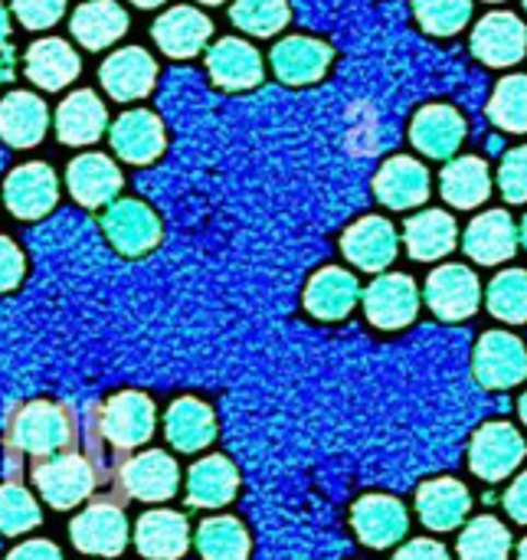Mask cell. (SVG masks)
Masks as SVG:
<instances>
[{"label": "cell", "instance_id": "1", "mask_svg": "<svg viewBox=\"0 0 527 560\" xmlns=\"http://www.w3.org/2000/svg\"><path fill=\"white\" fill-rule=\"evenodd\" d=\"M95 430L98 404L79 407L62 400H26L10 410L3 436L23 459H30V466H39L69 450H79L85 440L95 436Z\"/></svg>", "mask_w": 527, "mask_h": 560}, {"label": "cell", "instance_id": "2", "mask_svg": "<svg viewBox=\"0 0 527 560\" xmlns=\"http://www.w3.org/2000/svg\"><path fill=\"white\" fill-rule=\"evenodd\" d=\"M98 433L118 456H131L154 433V404L138 390H121L98 404Z\"/></svg>", "mask_w": 527, "mask_h": 560}, {"label": "cell", "instance_id": "3", "mask_svg": "<svg viewBox=\"0 0 527 560\" xmlns=\"http://www.w3.org/2000/svg\"><path fill=\"white\" fill-rule=\"evenodd\" d=\"M72 545L82 555L95 558H118L128 545V518L118 499H95L82 515L69 525Z\"/></svg>", "mask_w": 527, "mask_h": 560}, {"label": "cell", "instance_id": "4", "mask_svg": "<svg viewBox=\"0 0 527 560\" xmlns=\"http://www.w3.org/2000/svg\"><path fill=\"white\" fill-rule=\"evenodd\" d=\"M476 381L489 390H508L527 377V351L522 338L512 331H489L482 335L476 358H472Z\"/></svg>", "mask_w": 527, "mask_h": 560}, {"label": "cell", "instance_id": "5", "mask_svg": "<svg viewBox=\"0 0 527 560\" xmlns=\"http://www.w3.org/2000/svg\"><path fill=\"white\" fill-rule=\"evenodd\" d=\"M527 446L522 433L512 423H485L476 436H472V450H469V466L479 479L485 482H502L508 479L522 459H525Z\"/></svg>", "mask_w": 527, "mask_h": 560}, {"label": "cell", "instance_id": "6", "mask_svg": "<svg viewBox=\"0 0 527 560\" xmlns=\"http://www.w3.org/2000/svg\"><path fill=\"white\" fill-rule=\"evenodd\" d=\"M177 482H180V469H177L174 456H167L161 450L128 456L118 472L121 499H138V502H167V499H174Z\"/></svg>", "mask_w": 527, "mask_h": 560}, {"label": "cell", "instance_id": "7", "mask_svg": "<svg viewBox=\"0 0 527 560\" xmlns=\"http://www.w3.org/2000/svg\"><path fill=\"white\" fill-rule=\"evenodd\" d=\"M364 312L371 318V325L394 331V328H407L417 312H420V289L410 276L403 272H387L380 279H374L364 292Z\"/></svg>", "mask_w": 527, "mask_h": 560}, {"label": "cell", "instance_id": "8", "mask_svg": "<svg viewBox=\"0 0 527 560\" xmlns=\"http://www.w3.org/2000/svg\"><path fill=\"white\" fill-rule=\"evenodd\" d=\"M479 302H482V289L469 266L449 262V266H440L426 279V305L443 322H462V318L476 315Z\"/></svg>", "mask_w": 527, "mask_h": 560}, {"label": "cell", "instance_id": "9", "mask_svg": "<svg viewBox=\"0 0 527 560\" xmlns=\"http://www.w3.org/2000/svg\"><path fill=\"white\" fill-rule=\"evenodd\" d=\"M59 197V184L49 164L30 161L20 164L16 171H10L7 184H3V203L13 217L20 220H39L56 207Z\"/></svg>", "mask_w": 527, "mask_h": 560}, {"label": "cell", "instance_id": "10", "mask_svg": "<svg viewBox=\"0 0 527 560\" xmlns=\"http://www.w3.org/2000/svg\"><path fill=\"white\" fill-rule=\"evenodd\" d=\"M112 246L125 256H144L161 243V220L141 200H118L102 220Z\"/></svg>", "mask_w": 527, "mask_h": 560}, {"label": "cell", "instance_id": "11", "mask_svg": "<svg viewBox=\"0 0 527 560\" xmlns=\"http://www.w3.org/2000/svg\"><path fill=\"white\" fill-rule=\"evenodd\" d=\"M351 525H354L358 538L367 548H394L407 535L410 518H407V509L397 499H390V495H364L351 512Z\"/></svg>", "mask_w": 527, "mask_h": 560}, {"label": "cell", "instance_id": "12", "mask_svg": "<svg viewBox=\"0 0 527 560\" xmlns=\"http://www.w3.org/2000/svg\"><path fill=\"white\" fill-rule=\"evenodd\" d=\"M190 525L180 512L154 509L144 512L134 525V548L148 560H177L187 555Z\"/></svg>", "mask_w": 527, "mask_h": 560}, {"label": "cell", "instance_id": "13", "mask_svg": "<svg viewBox=\"0 0 527 560\" xmlns=\"http://www.w3.org/2000/svg\"><path fill=\"white\" fill-rule=\"evenodd\" d=\"M341 249L358 269L380 272L397 259V230L384 217H364L344 233Z\"/></svg>", "mask_w": 527, "mask_h": 560}, {"label": "cell", "instance_id": "14", "mask_svg": "<svg viewBox=\"0 0 527 560\" xmlns=\"http://www.w3.org/2000/svg\"><path fill=\"white\" fill-rule=\"evenodd\" d=\"M154 79H157V66L154 59L138 49V46H128V49H118L112 52L105 62H102V85L112 98L118 102H134V98H144L151 89H154Z\"/></svg>", "mask_w": 527, "mask_h": 560}, {"label": "cell", "instance_id": "15", "mask_svg": "<svg viewBox=\"0 0 527 560\" xmlns=\"http://www.w3.org/2000/svg\"><path fill=\"white\" fill-rule=\"evenodd\" d=\"M472 49L489 66H512L527 52V26L515 13H489L472 33Z\"/></svg>", "mask_w": 527, "mask_h": 560}, {"label": "cell", "instance_id": "16", "mask_svg": "<svg viewBox=\"0 0 527 560\" xmlns=\"http://www.w3.org/2000/svg\"><path fill=\"white\" fill-rule=\"evenodd\" d=\"M361 299V285L351 272L328 266L318 276H312V282L305 285V308L321 318V322H341L354 312Z\"/></svg>", "mask_w": 527, "mask_h": 560}, {"label": "cell", "instance_id": "17", "mask_svg": "<svg viewBox=\"0 0 527 560\" xmlns=\"http://www.w3.org/2000/svg\"><path fill=\"white\" fill-rule=\"evenodd\" d=\"M164 433L177 453H200L216 436V417L213 410L197 397H180L167 407Z\"/></svg>", "mask_w": 527, "mask_h": 560}, {"label": "cell", "instance_id": "18", "mask_svg": "<svg viewBox=\"0 0 527 560\" xmlns=\"http://www.w3.org/2000/svg\"><path fill=\"white\" fill-rule=\"evenodd\" d=\"M239 492V472L226 456H207L187 472V505L190 509H223Z\"/></svg>", "mask_w": 527, "mask_h": 560}, {"label": "cell", "instance_id": "19", "mask_svg": "<svg viewBox=\"0 0 527 560\" xmlns=\"http://www.w3.org/2000/svg\"><path fill=\"white\" fill-rule=\"evenodd\" d=\"M469 509H472L469 489L456 479H433L417 492V512L430 532L459 528L466 522Z\"/></svg>", "mask_w": 527, "mask_h": 560}, {"label": "cell", "instance_id": "20", "mask_svg": "<svg viewBox=\"0 0 527 560\" xmlns=\"http://www.w3.org/2000/svg\"><path fill=\"white\" fill-rule=\"evenodd\" d=\"M112 148L115 154H121L128 164H151L161 151H164V128L161 118L134 108L125 112L115 125H112Z\"/></svg>", "mask_w": 527, "mask_h": 560}, {"label": "cell", "instance_id": "21", "mask_svg": "<svg viewBox=\"0 0 527 560\" xmlns=\"http://www.w3.org/2000/svg\"><path fill=\"white\" fill-rule=\"evenodd\" d=\"M515 249H518V230L505 210H489L476 217L466 230V253L482 266H499L512 259Z\"/></svg>", "mask_w": 527, "mask_h": 560}, {"label": "cell", "instance_id": "22", "mask_svg": "<svg viewBox=\"0 0 527 560\" xmlns=\"http://www.w3.org/2000/svg\"><path fill=\"white\" fill-rule=\"evenodd\" d=\"M272 66L282 82L308 85L325 75L331 66V46L312 36H289L272 49Z\"/></svg>", "mask_w": 527, "mask_h": 560}, {"label": "cell", "instance_id": "23", "mask_svg": "<svg viewBox=\"0 0 527 560\" xmlns=\"http://www.w3.org/2000/svg\"><path fill=\"white\" fill-rule=\"evenodd\" d=\"M374 190L380 197V203L394 207V210H407V207H420L430 197V174L420 161L413 158H390L374 180Z\"/></svg>", "mask_w": 527, "mask_h": 560}, {"label": "cell", "instance_id": "24", "mask_svg": "<svg viewBox=\"0 0 527 560\" xmlns=\"http://www.w3.org/2000/svg\"><path fill=\"white\" fill-rule=\"evenodd\" d=\"M49 112L33 92H10L0 102V138L10 148H33L43 141Z\"/></svg>", "mask_w": 527, "mask_h": 560}, {"label": "cell", "instance_id": "25", "mask_svg": "<svg viewBox=\"0 0 527 560\" xmlns=\"http://www.w3.org/2000/svg\"><path fill=\"white\" fill-rule=\"evenodd\" d=\"M105 128H108V112L98 102V95L89 89L72 92L56 112V135L62 144H92L105 135Z\"/></svg>", "mask_w": 527, "mask_h": 560}, {"label": "cell", "instance_id": "26", "mask_svg": "<svg viewBox=\"0 0 527 560\" xmlns=\"http://www.w3.org/2000/svg\"><path fill=\"white\" fill-rule=\"evenodd\" d=\"M69 190L82 207H102L121 190V171L105 154H82L66 171Z\"/></svg>", "mask_w": 527, "mask_h": 560}, {"label": "cell", "instance_id": "27", "mask_svg": "<svg viewBox=\"0 0 527 560\" xmlns=\"http://www.w3.org/2000/svg\"><path fill=\"white\" fill-rule=\"evenodd\" d=\"M207 69H210L213 82L223 89H253L262 79L259 52L246 39H236V36H226L210 49Z\"/></svg>", "mask_w": 527, "mask_h": 560}, {"label": "cell", "instance_id": "28", "mask_svg": "<svg viewBox=\"0 0 527 560\" xmlns=\"http://www.w3.org/2000/svg\"><path fill=\"white\" fill-rule=\"evenodd\" d=\"M413 144L430 158H449L466 138V121L453 105H430L413 118Z\"/></svg>", "mask_w": 527, "mask_h": 560}, {"label": "cell", "instance_id": "29", "mask_svg": "<svg viewBox=\"0 0 527 560\" xmlns=\"http://www.w3.org/2000/svg\"><path fill=\"white\" fill-rule=\"evenodd\" d=\"M210 33H213L210 20L200 10H194V7H174V10H167L154 23L157 46L167 56H177V59L194 56L197 49H203V43L210 39Z\"/></svg>", "mask_w": 527, "mask_h": 560}, {"label": "cell", "instance_id": "30", "mask_svg": "<svg viewBox=\"0 0 527 560\" xmlns=\"http://www.w3.org/2000/svg\"><path fill=\"white\" fill-rule=\"evenodd\" d=\"M128 30V13L115 0H89L72 13V36L85 49H105Z\"/></svg>", "mask_w": 527, "mask_h": 560}, {"label": "cell", "instance_id": "31", "mask_svg": "<svg viewBox=\"0 0 527 560\" xmlns=\"http://www.w3.org/2000/svg\"><path fill=\"white\" fill-rule=\"evenodd\" d=\"M26 75L39 89H62L79 75V56L66 39H39L26 52Z\"/></svg>", "mask_w": 527, "mask_h": 560}, {"label": "cell", "instance_id": "32", "mask_svg": "<svg viewBox=\"0 0 527 560\" xmlns=\"http://www.w3.org/2000/svg\"><path fill=\"white\" fill-rule=\"evenodd\" d=\"M403 240L413 259H443L456 246V220L443 210H423L407 220Z\"/></svg>", "mask_w": 527, "mask_h": 560}, {"label": "cell", "instance_id": "33", "mask_svg": "<svg viewBox=\"0 0 527 560\" xmlns=\"http://www.w3.org/2000/svg\"><path fill=\"white\" fill-rule=\"evenodd\" d=\"M489 194H492V177H489V164L482 158H459L443 171V197L453 207L472 210V207L485 203Z\"/></svg>", "mask_w": 527, "mask_h": 560}, {"label": "cell", "instance_id": "34", "mask_svg": "<svg viewBox=\"0 0 527 560\" xmlns=\"http://www.w3.org/2000/svg\"><path fill=\"white\" fill-rule=\"evenodd\" d=\"M197 548L203 560H249V532L239 518L220 515L207 518L197 532Z\"/></svg>", "mask_w": 527, "mask_h": 560}, {"label": "cell", "instance_id": "35", "mask_svg": "<svg viewBox=\"0 0 527 560\" xmlns=\"http://www.w3.org/2000/svg\"><path fill=\"white\" fill-rule=\"evenodd\" d=\"M508 555H512V535L492 515L469 522L459 535V558L462 560H508Z\"/></svg>", "mask_w": 527, "mask_h": 560}, {"label": "cell", "instance_id": "36", "mask_svg": "<svg viewBox=\"0 0 527 560\" xmlns=\"http://www.w3.org/2000/svg\"><path fill=\"white\" fill-rule=\"evenodd\" d=\"M489 312L508 325L527 322V272L525 269H508L492 279L489 285Z\"/></svg>", "mask_w": 527, "mask_h": 560}, {"label": "cell", "instance_id": "37", "mask_svg": "<svg viewBox=\"0 0 527 560\" xmlns=\"http://www.w3.org/2000/svg\"><path fill=\"white\" fill-rule=\"evenodd\" d=\"M43 512L30 489L20 482H0V535H26L39 528Z\"/></svg>", "mask_w": 527, "mask_h": 560}, {"label": "cell", "instance_id": "38", "mask_svg": "<svg viewBox=\"0 0 527 560\" xmlns=\"http://www.w3.org/2000/svg\"><path fill=\"white\" fill-rule=\"evenodd\" d=\"M489 118L505 131H527V75H505L499 82Z\"/></svg>", "mask_w": 527, "mask_h": 560}, {"label": "cell", "instance_id": "39", "mask_svg": "<svg viewBox=\"0 0 527 560\" xmlns=\"http://www.w3.org/2000/svg\"><path fill=\"white\" fill-rule=\"evenodd\" d=\"M233 23L253 36H272L289 23V0H236Z\"/></svg>", "mask_w": 527, "mask_h": 560}, {"label": "cell", "instance_id": "40", "mask_svg": "<svg viewBox=\"0 0 527 560\" xmlns=\"http://www.w3.org/2000/svg\"><path fill=\"white\" fill-rule=\"evenodd\" d=\"M417 20L436 36L459 33L472 16V0H413Z\"/></svg>", "mask_w": 527, "mask_h": 560}, {"label": "cell", "instance_id": "41", "mask_svg": "<svg viewBox=\"0 0 527 560\" xmlns=\"http://www.w3.org/2000/svg\"><path fill=\"white\" fill-rule=\"evenodd\" d=\"M499 184H502V194H505L512 203H527V148H515V151L502 161Z\"/></svg>", "mask_w": 527, "mask_h": 560}, {"label": "cell", "instance_id": "42", "mask_svg": "<svg viewBox=\"0 0 527 560\" xmlns=\"http://www.w3.org/2000/svg\"><path fill=\"white\" fill-rule=\"evenodd\" d=\"M66 10V0H13V13L26 30H46L52 26Z\"/></svg>", "mask_w": 527, "mask_h": 560}, {"label": "cell", "instance_id": "43", "mask_svg": "<svg viewBox=\"0 0 527 560\" xmlns=\"http://www.w3.org/2000/svg\"><path fill=\"white\" fill-rule=\"evenodd\" d=\"M23 269H26V262H23V253L16 249V243L0 236V292L16 289L23 279Z\"/></svg>", "mask_w": 527, "mask_h": 560}, {"label": "cell", "instance_id": "44", "mask_svg": "<svg viewBox=\"0 0 527 560\" xmlns=\"http://www.w3.org/2000/svg\"><path fill=\"white\" fill-rule=\"evenodd\" d=\"M394 560H449V555H446V548H443L440 541L417 538V541L403 545V548L397 551V558Z\"/></svg>", "mask_w": 527, "mask_h": 560}, {"label": "cell", "instance_id": "45", "mask_svg": "<svg viewBox=\"0 0 527 560\" xmlns=\"http://www.w3.org/2000/svg\"><path fill=\"white\" fill-rule=\"evenodd\" d=\"M3 560H62V555L52 541H26L16 545Z\"/></svg>", "mask_w": 527, "mask_h": 560}, {"label": "cell", "instance_id": "46", "mask_svg": "<svg viewBox=\"0 0 527 560\" xmlns=\"http://www.w3.org/2000/svg\"><path fill=\"white\" fill-rule=\"evenodd\" d=\"M505 509H508V515H512L515 522L527 525V472L525 476H518V479L512 482V489L505 492Z\"/></svg>", "mask_w": 527, "mask_h": 560}, {"label": "cell", "instance_id": "47", "mask_svg": "<svg viewBox=\"0 0 527 560\" xmlns=\"http://www.w3.org/2000/svg\"><path fill=\"white\" fill-rule=\"evenodd\" d=\"M23 472V456L7 443V436L0 440V482H16Z\"/></svg>", "mask_w": 527, "mask_h": 560}, {"label": "cell", "instance_id": "48", "mask_svg": "<svg viewBox=\"0 0 527 560\" xmlns=\"http://www.w3.org/2000/svg\"><path fill=\"white\" fill-rule=\"evenodd\" d=\"M7 39H10V13L0 3V46H7Z\"/></svg>", "mask_w": 527, "mask_h": 560}, {"label": "cell", "instance_id": "49", "mask_svg": "<svg viewBox=\"0 0 527 560\" xmlns=\"http://www.w3.org/2000/svg\"><path fill=\"white\" fill-rule=\"evenodd\" d=\"M131 3H138V7H144V10H151V7H161L164 0H131Z\"/></svg>", "mask_w": 527, "mask_h": 560}, {"label": "cell", "instance_id": "50", "mask_svg": "<svg viewBox=\"0 0 527 560\" xmlns=\"http://www.w3.org/2000/svg\"><path fill=\"white\" fill-rule=\"evenodd\" d=\"M3 79H10V66H7V62L0 59V82H3Z\"/></svg>", "mask_w": 527, "mask_h": 560}, {"label": "cell", "instance_id": "51", "mask_svg": "<svg viewBox=\"0 0 527 560\" xmlns=\"http://www.w3.org/2000/svg\"><path fill=\"white\" fill-rule=\"evenodd\" d=\"M518 560H527V538L518 545Z\"/></svg>", "mask_w": 527, "mask_h": 560}, {"label": "cell", "instance_id": "52", "mask_svg": "<svg viewBox=\"0 0 527 560\" xmlns=\"http://www.w3.org/2000/svg\"><path fill=\"white\" fill-rule=\"evenodd\" d=\"M518 410H522V420H525V423H527V394H525V397H522V407H518Z\"/></svg>", "mask_w": 527, "mask_h": 560}, {"label": "cell", "instance_id": "53", "mask_svg": "<svg viewBox=\"0 0 527 560\" xmlns=\"http://www.w3.org/2000/svg\"><path fill=\"white\" fill-rule=\"evenodd\" d=\"M522 243H525V246H527V217H525V220H522Z\"/></svg>", "mask_w": 527, "mask_h": 560}, {"label": "cell", "instance_id": "54", "mask_svg": "<svg viewBox=\"0 0 527 560\" xmlns=\"http://www.w3.org/2000/svg\"><path fill=\"white\" fill-rule=\"evenodd\" d=\"M200 3H223V0H200Z\"/></svg>", "mask_w": 527, "mask_h": 560}, {"label": "cell", "instance_id": "55", "mask_svg": "<svg viewBox=\"0 0 527 560\" xmlns=\"http://www.w3.org/2000/svg\"><path fill=\"white\" fill-rule=\"evenodd\" d=\"M525 7H527V0H525Z\"/></svg>", "mask_w": 527, "mask_h": 560}]
</instances>
